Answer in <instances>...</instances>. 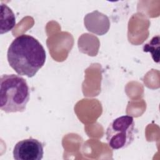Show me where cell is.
<instances>
[{
	"mask_svg": "<svg viewBox=\"0 0 160 160\" xmlns=\"http://www.w3.org/2000/svg\"><path fill=\"white\" fill-rule=\"evenodd\" d=\"M12 154L16 160H41L44 154V145L36 139H25L16 144Z\"/></svg>",
	"mask_w": 160,
	"mask_h": 160,
	"instance_id": "cell-4",
	"label": "cell"
},
{
	"mask_svg": "<svg viewBox=\"0 0 160 160\" xmlns=\"http://www.w3.org/2000/svg\"><path fill=\"white\" fill-rule=\"evenodd\" d=\"M7 59L18 74L32 78L44 66L46 54L37 39L28 34H21L9 45Z\"/></svg>",
	"mask_w": 160,
	"mask_h": 160,
	"instance_id": "cell-1",
	"label": "cell"
},
{
	"mask_svg": "<svg viewBox=\"0 0 160 160\" xmlns=\"http://www.w3.org/2000/svg\"><path fill=\"white\" fill-rule=\"evenodd\" d=\"M84 23L88 31L99 36L107 33L110 28L108 17L97 10L86 14Z\"/></svg>",
	"mask_w": 160,
	"mask_h": 160,
	"instance_id": "cell-5",
	"label": "cell"
},
{
	"mask_svg": "<svg viewBox=\"0 0 160 160\" xmlns=\"http://www.w3.org/2000/svg\"><path fill=\"white\" fill-rule=\"evenodd\" d=\"M135 122L132 116L125 115L114 119L109 124L106 132V140L113 150L125 148L134 139Z\"/></svg>",
	"mask_w": 160,
	"mask_h": 160,
	"instance_id": "cell-3",
	"label": "cell"
},
{
	"mask_svg": "<svg viewBox=\"0 0 160 160\" xmlns=\"http://www.w3.org/2000/svg\"><path fill=\"white\" fill-rule=\"evenodd\" d=\"M159 36L157 35L149 42L145 44L142 48L144 52H149L151 54L153 60L156 62H159Z\"/></svg>",
	"mask_w": 160,
	"mask_h": 160,
	"instance_id": "cell-7",
	"label": "cell"
},
{
	"mask_svg": "<svg viewBox=\"0 0 160 160\" xmlns=\"http://www.w3.org/2000/svg\"><path fill=\"white\" fill-rule=\"evenodd\" d=\"M29 88L23 78L3 74L0 79V108L6 113L23 112L29 100Z\"/></svg>",
	"mask_w": 160,
	"mask_h": 160,
	"instance_id": "cell-2",
	"label": "cell"
},
{
	"mask_svg": "<svg viewBox=\"0 0 160 160\" xmlns=\"http://www.w3.org/2000/svg\"><path fill=\"white\" fill-rule=\"evenodd\" d=\"M16 25V17L6 4H1V34L10 31Z\"/></svg>",
	"mask_w": 160,
	"mask_h": 160,
	"instance_id": "cell-6",
	"label": "cell"
}]
</instances>
